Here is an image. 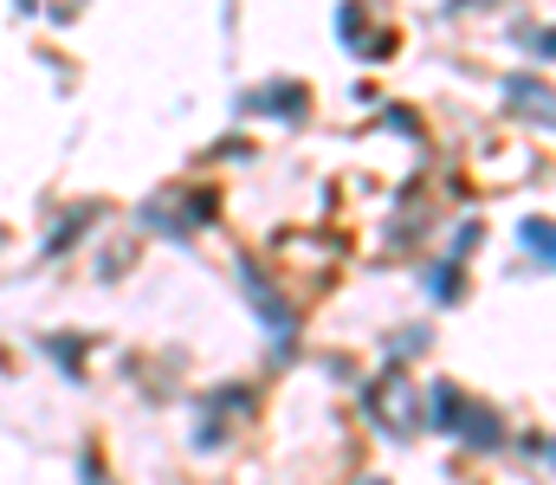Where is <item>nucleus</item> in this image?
I'll list each match as a JSON object with an SVG mask.
<instances>
[]
</instances>
